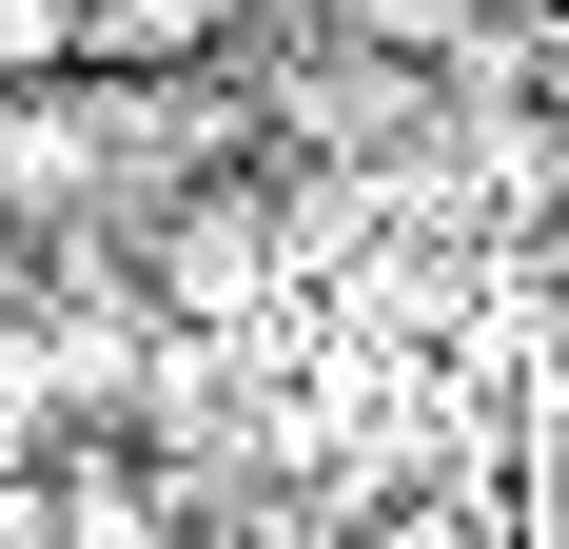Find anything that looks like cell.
I'll use <instances>...</instances> for the list:
<instances>
[{"label": "cell", "instance_id": "6da1fadb", "mask_svg": "<svg viewBox=\"0 0 569 549\" xmlns=\"http://www.w3.org/2000/svg\"><path fill=\"white\" fill-rule=\"evenodd\" d=\"M40 549H177V510H158L138 451H59L40 471Z\"/></svg>", "mask_w": 569, "mask_h": 549}, {"label": "cell", "instance_id": "277c9868", "mask_svg": "<svg viewBox=\"0 0 569 549\" xmlns=\"http://www.w3.org/2000/svg\"><path fill=\"white\" fill-rule=\"evenodd\" d=\"M0 217H20V197H0Z\"/></svg>", "mask_w": 569, "mask_h": 549}, {"label": "cell", "instance_id": "7a4b0ae2", "mask_svg": "<svg viewBox=\"0 0 569 549\" xmlns=\"http://www.w3.org/2000/svg\"><path fill=\"white\" fill-rule=\"evenodd\" d=\"M256 274H276V236H256V197H197V217L158 236V295H177V315H236Z\"/></svg>", "mask_w": 569, "mask_h": 549}, {"label": "cell", "instance_id": "3957f363", "mask_svg": "<svg viewBox=\"0 0 569 549\" xmlns=\"http://www.w3.org/2000/svg\"><path fill=\"white\" fill-rule=\"evenodd\" d=\"M393 549H452V530H393Z\"/></svg>", "mask_w": 569, "mask_h": 549}]
</instances>
